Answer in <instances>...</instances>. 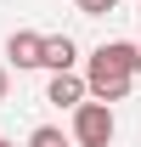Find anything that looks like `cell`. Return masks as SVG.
<instances>
[{"label": "cell", "instance_id": "obj_1", "mask_svg": "<svg viewBox=\"0 0 141 147\" xmlns=\"http://www.w3.org/2000/svg\"><path fill=\"white\" fill-rule=\"evenodd\" d=\"M130 79H136V45H130V40H107V45H96L90 74H85L90 96H96V102H124V96H130Z\"/></svg>", "mask_w": 141, "mask_h": 147}, {"label": "cell", "instance_id": "obj_2", "mask_svg": "<svg viewBox=\"0 0 141 147\" xmlns=\"http://www.w3.org/2000/svg\"><path fill=\"white\" fill-rule=\"evenodd\" d=\"M73 142L79 147H107L113 142V108L107 102H79L73 108Z\"/></svg>", "mask_w": 141, "mask_h": 147}, {"label": "cell", "instance_id": "obj_3", "mask_svg": "<svg viewBox=\"0 0 141 147\" xmlns=\"http://www.w3.org/2000/svg\"><path fill=\"white\" fill-rule=\"evenodd\" d=\"M6 57H11L17 68H40V62H45V34H34V28H17V34L6 40Z\"/></svg>", "mask_w": 141, "mask_h": 147}, {"label": "cell", "instance_id": "obj_4", "mask_svg": "<svg viewBox=\"0 0 141 147\" xmlns=\"http://www.w3.org/2000/svg\"><path fill=\"white\" fill-rule=\"evenodd\" d=\"M85 79H79V74H51V85H45V102H56V108H79V102H85Z\"/></svg>", "mask_w": 141, "mask_h": 147}, {"label": "cell", "instance_id": "obj_5", "mask_svg": "<svg viewBox=\"0 0 141 147\" xmlns=\"http://www.w3.org/2000/svg\"><path fill=\"white\" fill-rule=\"evenodd\" d=\"M40 68L68 74V68H73V40H68V34H51V40H45V62H40Z\"/></svg>", "mask_w": 141, "mask_h": 147}, {"label": "cell", "instance_id": "obj_6", "mask_svg": "<svg viewBox=\"0 0 141 147\" xmlns=\"http://www.w3.org/2000/svg\"><path fill=\"white\" fill-rule=\"evenodd\" d=\"M28 147H68V142H62V130H56V125H40L34 136H28Z\"/></svg>", "mask_w": 141, "mask_h": 147}, {"label": "cell", "instance_id": "obj_7", "mask_svg": "<svg viewBox=\"0 0 141 147\" xmlns=\"http://www.w3.org/2000/svg\"><path fill=\"white\" fill-rule=\"evenodd\" d=\"M113 6H119V0H79V11H85V17H107Z\"/></svg>", "mask_w": 141, "mask_h": 147}, {"label": "cell", "instance_id": "obj_8", "mask_svg": "<svg viewBox=\"0 0 141 147\" xmlns=\"http://www.w3.org/2000/svg\"><path fill=\"white\" fill-rule=\"evenodd\" d=\"M6 91H11V74H6V68H0V102H6Z\"/></svg>", "mask_w": 141, "mask_h": 147}, {"label": "cell", "instance_id": "obj_9", "mask_svg": "<svg viewBox=\"0 0 141 147\" xmlns=\"http://www.w3.org/2000/svg\"><path fill=\"white\" fill-rule=\"evenodd\" d=\"M136 74H141V45H136Z\"/></svg>", "mask_w": 141, "mask_h": 147}, {"label": "cell", "instance_id": "obj_10", "mask_svg": "<svg viewBox=\"0 0 141 147\" xmlns=\"http://www.w3.org/2000/svg\"><path fill=\"white\" fill-rule=\"evenodd\" d=\"M0 147H11V142H6V136H0Z\"/></svg>", "mask_w": 141, "mask_h": 147}]
</instances>
